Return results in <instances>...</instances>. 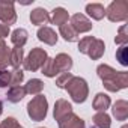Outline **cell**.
<instances>
[{"label":"cell","mask_w":128,"mask_h":128,"mask_svg":"<svg viewBox=\"0 0 128 128\" xmlns=\"http://www.w3.org/2000/svg\"><path fill=\"white\" fill-rule=\"evenodd\" d=\"M86 12L92 20H102L106 17V8L101 3H88L86 5Z\"/></svg>","instance_id":"cell-15"},{"label":"cell","mask_w":128,"mask_h":128,"mask_svg":"<svg viewBox=\"0 0 128 128\" xmlns=\"http://www.w3.org/2000/svg\"><path fill=\"white\" fill-rule=\"evenodd\" d=\"M74 76L71 74V72H63V74H60L59 77H57V80H56V84H57V88H60V89H65V86L68 84V82Z\"/></svg>","instance_id":"cell-29"},{"label":"cell","mask_w":128,"mask_h":128,"mask_svg":"<svg viewBox=\"0 0 128 128\" xmlns=\"http://www.w3.org/2000/svg\"><path fill=\"white\" fill-rule=\"evenodd\" d=\"M68 18H70V14H68V11L65 9V8H54L53 9V15L50 17V21L53 23V24H56V26H62V24H65V23H68Z\"/></svg>","instance_id":"cell-16"},{"label":"cell","mask_w":128,"mask_h":128,"mask_svg":"<svg viewBox=\"0 0 128 128\" xmlns=\"http://www.w3.org/2000/svg\"><path fill=\"white\" fill-rule=\"evenodd\" d=\"M9 82H11V71L2 70L0 71V88L9 86Z\"/></svg>","instance_id":"cell-32"},{"label":"cell","mask_w":128,"mask_h":128,"mask_svg":"<svg viewBox=\"0 0 128 128\" xmlns=\"http://www.w3.org/2000/svg\"><path fill=\"white\" fill-rule=\"evenodd\" d=\"M24 88H26V94H30V95L36 96V95H41V92L44 89V82L39 80V78H30Z\"/></svg>","instance_id":"cell-23"},{"label":"cell","mask_w":128,"mask_h":128,"mask_svg":"<svg viewBox=\"0 0 128 128\" xmlns=\"http://www.w3.org/2000/svg\"><path fill=\"white\" fill-rule=\"evenodd\" d=\"M0 126H2V128H24V126H21V125L18 124V120H17L15 118H12V116L6 118L2 124H0Z\"/></svg>","instance_id":"cell-31"},{"label":"cell","mask_w":128,"mask_h":128,"mask_svg":"<svg viewBox=\"0 0 128 128\" xmlns=\"http://www.w3.org/2000/svg\"><path fill=\"white\" fill-rule=\"evenodd\" d=\"M70 24L72 26V29H74L78 35L92 30V21H90L84 14H74V15L71 17Z\"/></svg>","instance_id":"cell-7"},{"label":"cell","mask_w":128,"mask_h":128,"mask_svg":"<svg viewBox=\"0 0 128 128\" xmlns=\"http://www.w3.org/2000/svg\"><path fill=\"white\" fill-rule=\"evenodd\" d=\"M9 54H11V50L8 48L6 42L3 39H0V71L8 66V63H9Z\"/></svg>","instance_id":"cell-24"},{"label":"cell","mask_w":128,"mask_h":128,"mask_svg":"<svg viewBox=\"0 0 128 128\" xmlns=\"http://www.w3.org/2000/svg\"><path fill=\"white\" fill-rule=\"evenodd\" d=\"M113 116L116 118V120H126L128 118V102L125 100H118L113 104Z\"/></svg>","instance_id":"cell-14"},{"label":"cell","mask_w":128,"mask_h":128,"mask_svg":"<svg viewBox=\"0 0 128 128\" xmlns=\"http://www.w3.org/2000/svg\"><path fill=\"white\" fill-rule=\"evenodd\" d=\"M128 50H126V47L125 45H122L119 50H118V53H116V57H118V60L120 62V65H124V66H126L128 65Z\"/></svg>","instance_id":"cell-30"},{"label":"cell","mask_w":128,"mask_h":128,"mask_svg":"<svg viewBox=\"0 0 128 128\" xmlns=\"http://www.w3.org/2000/svg\"><path fill=\"white\" fill-rule=\"evenodd\" d=\"M114 42L119 44V45H125L128 42V35H126V26L124 24L122 27H119V33L118 36L114 38Z\"/></svg>","instance_id":"cell-28"},{"label":"cell","mask_w":128,"mask_h":128,"mask_svg":"<svg viewBox=\"0 0 128 128\" xmlns=\"http://www.w3.org/2000/svg\"><path fill=\"white\" fill-rule=\"evenodd\" d=\"M98 77L102 80L104 88L110 92H119L120 89H125L128 86V72L125 71H116L112 66L101 63L96 68Z\"/></svg>","instance_id":"cell-1"},{"label":"cell","mask_w":128,"mask_h":128,"mask_svg":"<svg viewBox=\"0 0 128 128\" xmlns=\"http://www.w3.org/2000/svg\"><path fill=\"white\" fill-rule=\"evenodd\" d=\"M29 39V33L26 29H15L12 33H11V42L14 44V47H24L26 42Z\"/></svg>","instance_id":"cell-18"},{"label":"cell","mask_w":128,"mask_h":128,"mask_svg":"<svg viewBox=\"0 0 128 128\" xmlns=\"http://www.w3.org/2000/svg\"><path fill=\"white\" fill-rule=\"evenodd\" d=\"M38 39L41 41V42H44V44H47V45H56V42H57V33L51 29V27H48V26H42V27H39L38 29Z\"/></svg>","instance_id":"cell-9"},{"label":"cell","mask_w":128,"mask_h":128,"mask_svg":"<svg viewBox=\"0 0 128 128\" xmlns=\"http://www.w3.org/2000/svg\"><path fill=\"white\" fill-rule=\"evenodd\" d=\"M106 15L112 23H120L128 18V2L126 0H114L106 9Z\"/></svg>","instance_id":"cell-4"},{"label":"cell","mask_w":128,"mask_h":128,"mask_svg":"<svg viewBox=\"0 0 128 128\" xmlns=\"http://www.w3.org/2000/svg\"><path fill=\"white\" fill-rule=\"evenodd\" d=\"M94 41H95L94 36H84V38H82V39L78 41V51L83 53V54H86L88 50H89V47L92 45Z\"/></svg>","instance_id":"cell-27"},{"label":"cell","mask_w":128,"mask_h":128,"mask_svg":"<svg viewBox=\"0 0 128 128\" xmlns=\"http://www.w3.org/2000/svg\"><path fill=\"white\" fill-rule=\"evenodd\" d=\"M30 21H32V24L42 27L50 23V15L44 8H36L30 12Z\"/></svg>","instance_id":"cell-12"},{"label":"cell","mask_w":128,"mask_h":128,"mask_svg":"<svg viewBox=\"0 0 128 128\" xmlns=\"http://www.w3.org/2000/svg\"><path fill=\"white\" fill-rule=\"evenodd\" d=\"M120 128H128V125H122V126H120Z\"/></svg>","instance_id":"cell-35"},{"label":"cell","mask_w":128,"mask_h":128,"mask_svg":"<svg viewBox=\"0 0 128 128\" xmlns=\"http://www.w3.org/2000/svg\"><path fill=\"white\" fill-rule=\"evenodd\" d=\"M0 21L8 27L11 24H15L17 12H15V8H14V2L0 0Z\"/></svg>","instance_id":"cell-6"},{"label":"cell","mask_w":128,"mask_h":128,"mask_svg":"<svg viewBox=\"0 0 128 128\" xmlns=\"http://www.w3.org/2000/svg\"><path fill=\"white\" fill-rule=\"evenodd\" d=\"M47 112H48V101L44 95H36L27 104V114L35 122L44 120L47 118Z\"/></svg>","instance_id":"cell-3"},{"label":"cell","mask_w":128,"mask_h":128,"mask_svg":"<svg viewBox=\"0 0 128 128\" xmlns=\"http://www.w3.org/2000/svg\"><path fill=\"white\" fill-rule=\"evenodd\" d=\"M47 57H48V54H47V51L44 50V48H33L29 54H27V57L23 60V66H24V70L26 71H38L39 68H42V65L45 63V60H47Z\"/></svg>","instance_id":"cell-5"},{"label":"cell","mask_w":128,"mask_h":128,"mask_svg":"<svg viewBox=\"0 0 128 128\" xmlns=\"http://www.w3.org/2000/svg\"><path fill=\"white\" fill-rule=\"evenodd\" d=\"M92 122H94L95 128H110L112 126V119L106 112H96Z\"/></svg>","instance_id":"cell-21"},{"label":"cell","mask_w":128,"mask_h":128,"mask_svg":"<svg viewBox=\"0 0 128 128\" xmlns=\"http://www.w3.org/2000/svg\"><path fill=\"white\" fill-rule=\"evenodd\" d=\"M24 60V51L21 47H14L11 50V54H9V63H11V66L14 70H18L20 65L23 63Z\"/></svg>","instance_id":"cell-20"},{"label":"cell","mask_w":128,"mask_h":128,"mask_svg":"<svg viewBox=\"0 0 128 128\" xmlns=\"http://www.w3.org/2000/svg\"><path fill=\"white\" fill-rule=\"evenodd\" d=\"M24 80V72L21 70H14L11 71V82H9V86L14 88V86H20Z\"/></svg>","instance_id":"cell-26"},{"label":"cell","mask_w":128,"mask_h":128,"mask_svg":"<svg viewBox=\"0 0 128 128\" xmlns=\"http://www.w3.org/2000/svg\"><path fill=\"white\" fill-rule=\"evenodd\" d=\"M2 112H3V107H2V102H0V114H2Z\"/></svg>","instance_id":"cell-34"},{"label":"cell","mask_w":128,"mask_h":128,"mask_svg":"<svg viewBox=\"0 0 128 128\" xmlns=\"http://www.w3.org/2000/svg\"><path fill=\"white\" fill-rule=\"evenodd\" d=\"M38 128H44V126H38Z\"/></svg>","instance_id":"cell-36"},{"label":"cell","mask_w":128,"mask_h":128,"mask_svg":"<svg viewBox=\"0 0 128 128\" xmlns=\"http://www.w3.org/2000/svg\"><path fill=\"white\" fill-rule=\"evenodd\" d=\"M9 35V27L5 24H0V39H5Z\"/></svg>","instance_id":"cell-33"},{"label":"cell","mask_w":128,"mask_h":128,"mask_svg":"<svg viewBox=\"0 0 128 128\" xmlns=\"http://www.w3.org/2000/svg\"><path fill=\"white\" fill-rule=\"evenodd\" d=\"M104 51H106V44H104V41L95 38V41L92 42V45L89 47V50H88L86 54H88L92 60H98V59L102 57Z\"/></svg>","instance_id":"cell-13"},{"label":"cell","mask_w":128,"mask_h":128,"mask_svg":"<svg viewBox=\"0 0 128 128\" xmlns=\"http://www.w3.org/2000/svg\"><path fill=\"white\" fill-rule=\"evenodd\" d=\"M53 60H54L56 70H57L60 74L70 72L71 68H72V59H71V56H68V54H65V53H59Z\"/></svg>","instance_id":"cell-10"},{"label":"cell","mask_w":128,"mask_h":128,"mask_svg":"<svg viewBox=\"0 0 128 128\" xmlns=\"http://www.w3.org/2000/svg\"><path fill=\"white\" fill-rule=\"evenodd\" d=\"M59 33H60V36L65 39L66 42H76V41H78V33H77V32L72 29V26L68 24V23L62 24V26L59 27Z\"/></svg>","instance_id":"cell-19"},{"label":"cell","mask_w":128,"mask_h":128,"mask_svg":"<svg viewBox=\"0 0 128 128\" xmlns=\"http://www.w3.org/2000/svg\"><path fill=\"white\" fill-rule=\"evenodd\" d=\"M59 128H86V124L76 113H70L62 120H59Z\"/></svg>","instance_id":"cell-11"},{"label":"cell","mask_w":128,"mask_h":128,"mask_svg":"<svg viewBox=\"0 0 128 128\" xmlns=\"http://www.w3.org/2000/svg\"><path fill=\"white\" fill-rule=\"evenodd\" d=\"M65 89L68 90V94H70V96L72 98V101L77 102V104L84 102V101L88 100V96H89V86H88V82H86L84 78H82V77H76V76H74V77L68 82V84L65 86Z\"/></svg>","instance_id":"cell-2"},{"label":"cell","mask_w":128,"mask_h":128,"mask_svg":"<svg viewBox=\"0 0 128 128\" xmlns=\"http://www.w3.org/2000/svg\"><path fill=\"white\" fill-rule=\"evenodd\" d=\"M110 104H112L110 96L107 94H102V92L96 94L95 98H94V102H92V106H94V108L96 112H106L110 107Z\"/></svg>","instance_id":"cell-17"},{"label":"cell","mask_w":128,"mask_h":128,"mask_svg":"<svg viewBox=\"0 0 128 128\" xmlns=\"http://www.w3.org/2000/svg\"><path fill=\"white\" fill-rule=\"evenodd\" d=\"M41 70H42V74L45 77H50V78H53V77H56L59 74V71L56 70V65H54L53 57H47V60H45V63L42 65Z\"/></svg>","instance_id":"cell-25"},{"label":"cell","mask_w":128,"mask_h":128,"mask_svg":"<svg viewBox=\"0 0 128 128\" xmlns=\"http://www.w3.org/2000/svg\"><path fill=\"white\" fill-rule=\"evenodd\" d=\"M24 96H26V88L21 86V84L11 88L9 92H8V95H6V98H8L9 102H20Z\"/></svg>","instance_id":"cell-22"},{"label":"cell","mask_w":128,"mask_h":128,"mask_svg":"<svg viewBox=\"0 0 128 128\" xmlns=\"http://www.w3.org/2000/svg\"><path fill=\"white\" fill-rule=\"evenodd\" d=\"M70 113H72V106L71 102H68L66 100H57L54 104V110H53V116L54 119L59 122L65 116H68Z\"/></svg>","instance_id":"cell-8"},{"label":"cell","mask_w":128,"mask_h":128,"mask_svg":"<svg viewBox=\"0 0 128 128\" xmlns=\"http://www.w3.org/2000/svg\"><path fill=\"white\" fill-rule=\"evenodd\" d=\"M0 128H2V126H0Z\"/></svg>","instance_id":"cell-37"}]
</instances>
